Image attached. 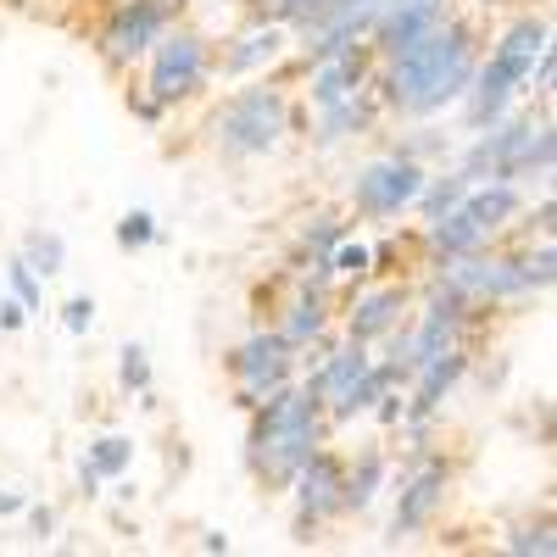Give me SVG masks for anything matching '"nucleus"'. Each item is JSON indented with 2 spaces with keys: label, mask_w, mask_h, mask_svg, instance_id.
Instances as JSON below:
<instances>
[{
  "label": "nucleus",
  "mask_w": 557,
  "mask_h": 557,
  "mask_svg": "<svg viewBox=\"0 0 557 557\" xmlns=\"http://www.w3.org/2000/svg\"><path fill=\"white\" fill-rule=\"evenodd\" d=\"M485 51V28L480 17L469 12H451L430 28V34H418L407 51L385 57L380 73H374V96L391 117L401 123H430L441 117L446 107H457V96L469 89L474 78V62Z\"/></svg>",
  "instance_id": "f257e3e1"
},
{
  "label": "nucleus",
  "mask_w": 557,
  "mask_h": 557,
  "mask_svg": "<svg viewBox=\"0 0 557 557\" xmlns=\"http://www.w3.org/2000/svg\"><path fill=\"white\" fill-rule=\"evenodd\" d=\"M330 441V418H323V391L296 374L290 385L268 391L251 407V430H246V469L257 474L262 491H285L296 480L301 462Z\"/></svg>",
  "instance_id": "f03ea898"
},
{
  "label": "nucleus",
  "mask_w": 557,
  "mask_h": 557,
  "mask_svg": "<svg viewBox=\"0 0 557 557\" xmlns=\"http://www.w3.org/2000/svg\"><path fill=\"white\" fill-rule=\"evenodd\" d=\"M546 45H552V17H546L541 7H530V12H519V17H507V23L496 28V39L480 51L469 89L457 96L462 123H469V128H485V123H496L502 112H513V107L524 101L530 67H535V57L546 51Z\"/></svg>",
  "instance_id": "7ed1b4c3"
},
{
  "label": "nucleus",
  "mask_w": 557,
  "mask_h": 557,
  "mask_svg": "<svg viewBox=\"0 0 557 557\" xmlns=\"http://www.w3.org/2000/svg\"><path fill=\"white\" fill-rule=\"evenodd\" d=\"M457 168L474 184H524V190H546L557 168V128L552 107L541 112H502L496 123L474 128V139L462 146Z\"/></svg>",
  "instance_id": "20e7f679"
},
{
  "label": "nucleus",
  "mask_w": 557,
  "mask_h": 557,
  "mask_svg": "<svg viewBox=\"0 0 557 557\" xmlns=\"http://www.w3.org/2000/svg\"><path fill=\"white\" fill-rule=\"evenodd\" d=\"M296 112H290V89L273 84L268 73L240 78V89H228L218 101L207 134H212V151L223 162H262L285 146Z\"/></svg>",
  "instance_id": "39448f33"
},
{
  "label": "nucleus",
  "mask_w": 557,
  "mask_h": 557,
  "mask_svg": "<svg viewBox=\"0 0 557 557\" xmlns=\"http://www.w3.org/2000/svg\"><path fill=\"white\" fill-rule=\"evenodd\" d=\"M524 207V184H469L451 212H441L435 223H424V251L430 262H446V257H469V251H485L507 235V223L519 218Z\"/></svg>",
  "instance_id": "423d86ee"
},
{
  "label": "nucleus",
  "mask_w": 557,
  "mask_h": 557,
  "mask_svg": "<svg viewBox=\"0 0 557 557\" xmlns=\"http://www.w3.org/2000/svg\"><path fill=\"white\" fill-rule=\"evenodd\" d=\"M451 485H457V462L446 451H435L430 441L412 446L401 469H391V530L385 541L401 546V541H418L424 530H435V519L446 513L451 502Z\"/></svg>",
  "instance_id": "0eeeda50"
},
{
  "label": "nucleus",
  "mask_w": 557,
  "mask_h": 557,
  "mask_svg": "<svg viewBox=\"0 0 557 557\" xmlns=\"http://www.w3.org/2000/svg\"><path fill=\"white\" fill-rule=\"evenodd\" d=\"M212 39L196 28V23H168L162 34H157V45L146 51V78H139V89L157 101V107H190V101H201L207 96V84H212Z\"/></svg>",
  "instance_id": "6e6552de"
},
{
  "label": "nucleus",
  "mask_w": 557,
  "mask_h": 557,
  "mask_svg": "<svg viewBox=\"0 0 557 557\" xmlns=\"http://www.w3.org/2000/svg\"><path fill=\"white\" fill-rule=\"evenodd\" d=\"M424 173H430L424 157L407 151V146H396V151H385V157H368V162L351 173V184H346L351 212L368 218V223H391V218L412 212L418 190H424Z\"/></svg>",
  "instance_id": "1a4fd4ad"
},
{
  "label": "nucleus",
  "mask_w": 557,
  "mask_h": 557,
  "mask_svg": "<svg viewBox=\"0 0 557 557\" xmlns=\"http://www.w3.org/2000/svg\"><path fill=\"white\" fill-rule=\"evenodd\" d=\"M223 368H228V380H235L240 412H251L268 391L290 385V380L301 374V351H296L285 335H278V330H251L240 346L223 351Z\"/></svg>",
  "instance_id": "9d476101"
},
{
  "label": "nucleus",
  "mask_w": 557,
  "mask_h": 557,
  "mask_svg": "<svg viewBox=\"0 0 557 557\" xmlns=\"http://www.w3.org/2000/svg\"><path fill=\"white\" fill-rule=\"evenodd\" d=\"M178 0H112V12L96 28V51L112 73H134L157 45V34L178 17Z\"/></svg>",
  "instance_id": "9b49d317"
},
{
  "label": "nucleus",
  "mask_w": 557,
  "mask_h": 557,
  "mask_svg": "<svg viewBox=\"0 0 557 557\" xmlns=\"http://www.w3.org/2000/svg\"><path fill=\"white\" fill-rule=\"evenodd\" d=\"M341 480H346V457L323 441L301 469H296V480L285 485L290 491V535L307 546V541H318L323 530H330L335 519H341Z\"/></svg>",
  "instance_id": "f8f14e48"
},
{
  "label": "nucleus",
  "mask_w": 557,
  "mask_h": 557,
  "mask_svg": "<svg viewBox=\"0 0 557 557\" xmlns=\"http://www.w3.org/2000/svg\"><path fill=\"white\" fill-rule=\"evenodd\" d=\"M407 307H412V290L401 285V278H362V285H346V301L335 307V323H341L346 341L380 346L407 318Z\"/></svg>",
  "instance_id": "ddd939ff"
},
{
  "label": "nucleus",
  "mask_w": 557,
  "mask_h": 557,
  "mask_svg": "<svg viewBox=\"0 0 557 557\" xmlns=\"http://www.w3.org/2000/svg\"><path fill=\"white\" fill-rule=\"evenodd\" d=\"M374 73H380V57L368 51V39H357L335 57L307 62L301 96H307V107H335V101H351V96H362V89H374Z\"/></svg>",
  "instance_id": "4468645a"
},
{
  "label": "nucleus",
  "mask_w": 557,
  "mask_h": 557,
  "mask_svg": "<svg viewBox=\"0 0 557 557\" xmlns=\"http://www.w3.org/2000/svg\"><path fill=\"white\" fill-rule=\"evenodd\" d=\"M290 28L273 23V17H251L235 39L223 45V57H212V78H257V73H273L278 62L290 57Z\"/></svg>",
  "instance_id": "2eb2a0df"
},
{
  "label": "nucleus",
  "mask_w": 557,
  "mask_h": 557,
  "mask_svg": "<svg viewBox=\"0 0 557 557\" xmlns=\"http://www.w3.org/2000/svg\"><path fill=\"white\" fill-rule=\"evenodd\" d=\"M273 330L301 351V362H312L323 346H330V335H335V290L296 285V290L285 296V307H278V323H273Z\"/></svg>",
  "instance_id": "dca6fc26"
},
{
  "label": "nucleus",
  "mask_w": 557,
  "mask_h": 557,
  "mask_svg": "<svg viewBox=\"0 0 557 557\" xmlns=\"http://www.w3.org/2000/svg\"><path fill=\"white\" fill-rule=\"evenodd\" d=\"M380 117H385V107H380L374 89H362V96H351V101H335V107H312V146L341 151V146H351V139L374 134Z\"/></svg>",
  "instance_id": "f3484780"
},
{
  "label": "nucleus",
  "mask_w": 557,
  "mask_h": 557,
  "mask_svg": "<svg viewBox=\"0 0 557 557\" xmlns=\"http://www.w3.org/2000/svg\"><path fill=\"white\" fill-rule=\"evenodd\" d=\"M391 485V457L385 446H362L357 457H346V480H341V519H362L374 513V502Z\"/></svg>",
  "instance_id": "a211bd4d"
},
{
  "label": "nucleus",
  "mask_w": 557,
  "mask_h": 557,
  "mask_svg": "<svg viewBox=\"0 0 557 557\" xmlns=\"http://www.w3.org/2000/svg\"><path fill=\"white\" fill-rule=\"evenodd\" d=\"M469 184H474V178L462 173L457 162H451V168H430V173H424V190H418V201H412V212L424 218V223H435L441 212H451L462 196H469Z\"/></svg>",
  "instance_id": "6ab92c4d"
},
{
  "label": "nucleus",
  "mask_w": 557,
  "mask_h": 557,
  "mask_svg": "<svg viewBox=\"0 0 557 557\" xmlns=\"http://www.w3.org/2000/svg\"><path fill=\"white\" fill-rule=\"evenodd\" d=\"M341 235H351V218H341V212H312V218L301 223V235H296V262H323V257L335 251Z\"/></svg>",
  "instance_id": "aec40b11"
},
{
  "label": "nucleus",
  "mask_w": 557,
  "mask_h": 557,
  "mask_svg": "<svg viewBox=\"0 0 557 557\" xmlns=\"http://www.w3.org/2000/svg\"><path fill=\"white\" fill-rule=\"evenodd\" d=\"M117 385H123V396H134L139 407H157V374H151V351L139 346V341H128V346L117 351Z\"/></svg>",
  "instance_id": "412c9836"
},
{
  "label": "nucleus",
  "mask_w": 557,
  "mask_h": 557,
  "mask_svg": "<svg viewBox=\"0 0 557 557\" xmlns=\"http://www.w3.org/2000/svg\"><path fill=\"white\" fill-rule=\"evenodd\" d=\"M496 546H502V552H513V557H552V552H557V524H552V513H541V519H519V524H507V530H502Z\"/></svg>",
  "instance_id": "4be33fe9"
},
{
  "label": "nucleus",
  "mask_w": 557,
  "mask_h": 557,
  "mask_svg": "<svg viewBox=\"0 0 557 557\" xmlns=\"http://www.w3.org/2000/svg\"><path fill=\"white\" fill-rule=\"evenodd\" d=\"M134 435H96V441H89V451H84V462H89V469H96L107 485L112 480H123V474H134Z\"/></svg>",
  "instance_id": "5701e85b"
},
{
  "label": "nucleus",
  "mask_w": 557,
  "mask_h": 557,
  "mask_svg": "<svg viewBox=\"0 0 557 557\" xmlns=\"http://www.w3.org/2000/svg\"><path fill=\"white\" fill-rule=\"evenodd\" d=\"M39 278H57L62 268H67V240L57 235V228H28L23 235V251H17Z\"/></svg>",
  "instance_id": "b1692460"
},
{
  "label": "nucleus",
  "mask_w": 557,
  "mask_h": 557,
  "mask_svg": "<svg viewBox=\"0 0 557 557\" xmlns=\"http://www.w3.org/2000/svg\"><path fill=\"white\" fill-rule=\"evenodd\" d=\"M330 273L341 285H362V278H374V246L357 240V235H341L335 251H330Z\"/></svg>",
  "instance_id": "393cba45"
},
{
  "label": "nucleus",
  "mask_w": 557,
  "mask_h": 557,
  "mask_svg": "<svg viewBox=\"0 0 557 557\" xmlns=\"http://www.w3.org/2000/svg\"><path fill=\"white\" fill-rule=\"evenodd\" d=\"M157 235H162V228H157V212L151 207H128L123 218H117V228H112V240H117V251H151L157 246Z\"/></svg>",
  "instance_id": "a878e982"
},
{
  "label": "nucleus",
  "mask_w": 557,
  "mask_h": 557,
  "mask_svg": "<svg viewBox=\"0 0 557 557\" xmlns=\"http://www.w3.org/2000/svg\"><path fill=\"white\" fill-rule=\"evenodd\" d=\"M251 7H257V17H273V23H285V28L296 34V28H307L312 17L330 12V0H251Z\"/></svg>",
  "instance_id": "bb28decb"
},
{
  "label": "nucleus",
  "mask_w": 557,
  "mask_h": 557,
  "mask_svg": "<svg viewBox=\"0 0 557 557\" xmlns=\"http://www.w3.org/2000/svg\"><path fill=\"white\" fill-rule=\"evenodd\" d=\"M7 285H12L7 296H17V301L28 307V318H34V312H45V278H39V273H34L23 257H12V268H7Z\"/></svg>",
  "instance_id": "cd10ccee"
},
{
  "label": "nucleus",
  "mask_w": 557,
  "mask_h": 557,
  "mask_svg": "<svg viewBox=\"0 0 557 557\" xmlns=\"http://www.w3.org/2000/svg\"><path fill=\"white\" fill-rule=\"evenodd\" d=\"M552 84H557V51L546 45V51L535 57V67H530V84H524V96H535L541 107H552Z\"/></svg>",
  "instance_id": "c85d7f7f"
},
{
  "label": "nucleus",
  "mask_w": 557,
  "mask_h": 557,
  "mask_svg": "<svg viewBox=\"0 0 557 557\" xmlns=\"http://www.w3.org/2000/svg\"><path fill=\"white\" fill-rule=\"evenodd\" d=\"M62 330L67 335H89V330H96V296H67L62 301Z\"/></svg>",
  "instance_id": "c756f323"
},
{
  "label": "nucleus",
  "mask_w": 557,
  "mask_h": 557,
  "mask_svg": "<svg viewBox=\"0 0 557 557\" xmlns=\"http://www.w3.org/2000/svg\"><path fill=\"white\" fill-rule=\"evenodd\" d=\"M23 519H28V535H34V541H57V530H62L57 507H51V502H34V496H28V507H23Z\"/></svg>",
  "instance_id": "7c9ffc66"
},
{
  "label": "nucleus",
  "mask_w": 557,
  "mask_h": 557,
  "mask_svg": "<svg viewBox=\"0 0 557 557\" xmlns=\"http://www.w3.org/2000/svg\"><path fill=\"white\" fill-rule=\"evenodd\" d=\"M128 112H134L139 123H146V128H157V123L168 117V107H157V101L146 96V89H128Z\"/></svg>",
  "instance_id": "2f4dec72"
},
{
  "label": "nucleus",
  "mask_w": 557,
  "mask_h": 557,
  "mask_svg": "<svg viewBox=\"0 0 557 557\" xmlns=\"http://www.w3.org/2000/svg\"><path fill=\"white\" fill-rule=\"evenodd\" d=\"M17 330H28V307L17 296H0V335H17Z\"/></svg>",
  "instance_id": "473e14b6"
},
{
  "label": "nucleus",
  "mask_w": 557,
  "mask_h": 557,
  "mask_svg": "<svg viewBox=\"0 0 557 557\" xmlns=\"http://www.w3.org/2000/svg\"><path fill=\"white\" fill-rule=\"evenodd\" d=\"M330 12H346V17H368V23H374L380 0H330ZM312 23H318V17H312Z\"/></svg>",
  "instance_id": "72a5a7b5"
},
{
  "label": "nucleus",
  "mask_w": 557,
  "mask_h": 557,
  "mask_svg": "<svg viewBox=\"0 0 557 557\" xmlns=\"http://www.w3.org/2000/svg\"><path fill=\"white\" fill-rule=\"evenodd\" d=\"M78 496H89V502H96V496H107V480H101L96 469H89L84 457H78Z\"/></svg>",
  "instance_id": "f704fd0d"
},
{
  "label": "nucleus",
  "mask_w": 557,
  "mask_h": 557,
  "mask_svg": "<svg viewBox=\"0 0 557 557\" xmlns=\"http://www.w3.org/2000/svg\"><path fill=\"white\" fill-rule=\"evenodd\" d=\"M28 507V491H0V519H23Z\"/></svg>",
  "instance_id": "c9c22d12"
},
{
  "label": "nucleus",
  "mask_w": 557,
  "mask_h": 557,
  "mask_svg": "<svg viewBox=\"0 0 557 557\" xmlns=\"http://www.w3.org/2000/svg\"><path fill=\"white\" fill-rule=\"evenodd\" d=\"M201 552H212V557L223 552V557H228V552H235V541H228L223 530H207V535H201Z\"/></svg>",
  "instance_id": "e433bc0d"
},
{
  "label": "nucleus",
  "mask_w": 557,
  "mask_h": 557,
  "mask_svg": "<svg viewBox=\"0 0 557 557\" xmlns=\"http://www.w3.org/2000/svg\"><path fill=\"white\" fill-rule=\"evenodd\" d=\"M507 7V0H480V12H502Z\"/></svg>",
  "instance_id": "4c0bfd02"
}]
</instances>
